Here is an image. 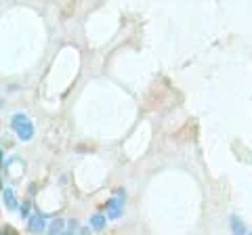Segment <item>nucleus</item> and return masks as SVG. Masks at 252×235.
<instances>
[{
	"mask_svg": "<svg viewBox=\"0 0 252 235\" xmlns=\"http://www.w3.org/2000/svg\"><path fill=\"white\" fill-rule=\"evenodd\" d=\"M122 208H124V193L120 191V193H118V198H112L107 202V216H109V221L122 216Z\"/></svg>",
	"mask_w": 252,
	"mask_h": 235,
	"instance_id": "2",
	"label": "nucleus"
},
{
	"mask_svg": "<svg viewBox=\"0 0 252 235\" xmlns=\"http://www.w3.org/2000/svg\"><path fill=\"white\" fill-rule=\"evenodd\" d=\"M11 128L17 132V137L21 141H30L32 137H34V126H32V122L23 114H15L11 118Z\"/></svg>",
	"mask_w": 252,
	"mask_h": 235,
	"instance_id": "1",
	"label": "nucleus"
},
{
	"mask_svg": "<svg viewBox=\"0 0 252 235\" xmlns=\"http://www.w3.org/2000/svg\"><path fill=\"white\" fill-rule=\"evenodd\" d=\"M61 235H74L72 231H65V233H61Z\"/></svg>",
	"mask_w": 252,
	"mask_h": 235,
	"instance_id": "10",
	"label": "nucleus"
},
{
	"mask_svg": "<svg viewBox=\"0 0 252 235\" xmlns=\"http://www.w3.org/2000/svg\"><path fill=\"white\" fill-rule=\"evenodd\" d=\"M46 227V221H44V216L42 214H32L28 218V229L32 233H42V229Z\"/></svg>",
	"mask_w": 252,
	"mask_h": 235,
	"instance_id": "3",
	"label": "nucleus"
},
{
	"mask_svg": "<svg viewBox=\"0 0 252 235\" xmlns=\"http://www.w3.org/2000/svg\"><path fill=\"white\" fill-rule=\"evenodd\" d=\"M80 235H86V233H84V231H82V233H80Z\"/></svg>",
	"mask_w": 252,
	"mask_h": 235,
	"instance_id": "11",
	"label": "nucleus"
},
{
	"mask_svg": "<svg viewBox=\"0 0 252 235\" xmlns=\"http://www.w3.org/2000/svg\"><path fill=\"white\" fill-rule=\"evenodd\" d=\"M61 229H63V221L59 218V221H53V225L49 227V233L46 235H61Z\"/></svg>",
	"mask_w": 252,
	"mask_h": 235,
	"instance_id": "7",
	"label": "nucleus"
},
{
	"mask_svg": "<svg viewBox=\"0 0 252 235\" xmlns=\"http://www.w3.org/2000/svg\"><path fill=\"white\" fill-rule=\"evenodd\" d=\"M2 200H4V206L9 208V210H17V200H15V193H13V189L11 187H4L2 189Z\"/></svg>",
	"mask_w": 252,
	"mask_h": 235,
	"instance_id": "4",
	"label": "nucleus"
},
{
	"mask_svg": "<svg viewBox=\"0 0 252 235\" xmlns=\"http://www.w3.org/2000/svg\"><path fill=\"white\" fill-rule=\"evenodd\" d=\"M30 208H32V204H30V202H26V204L21 206V216H23V218H28V216H30Z\"/></svg>",
	"mask_w": 252,
	"mask_h": 235,
	"instance_id": "9",
	"label": "nucleus"
},
{
	"mask_svg": "<svg viewBox=\"0 0 252 235\" xmlns=\"http://www.w3.org/2000/svg\"><path fill=\"white\" fill-rule=\"evenodd\" d=\"M231 231H233V235H244L246 233V227H244V223L240 221L238 216H231Z\"/></svg>",
	"mask_w": 252,
	"mask_h": 235,
	"instance_id": "5",
	"label": "nucleus"
},
{
	"mask_svg": "<svg viewBox=\"0 0 252 235\" xmlns=\"http://www.w3.org/2000/svg\"><path fill=\"white\" fill-rule=\"evenodd\" d=\"M91 227L94 231H101L105 227V216L103 214H94L93 218H91Z\"/></svg>",
	"mask_w": 252,
	"mask_h": 235,
	"instance_id": "6",
	"label": "nucleus"
},
{
	"mask_svg": "<svg viewBox=\"0 0 252 235\" xmlns=\"http://www.w3.org/2000/svg\"><path fill=\"white\" fill-rule=\"evenodd\" d=\"M0 235H19V233L15 231L11 225H4V227H2V231H0Z\"/></svg>",
	"mask_w": 252,
	"mask_h": 235,
	"instance_id": "8",
	"label": "nucleus"
}]
</instances>
